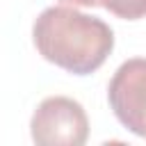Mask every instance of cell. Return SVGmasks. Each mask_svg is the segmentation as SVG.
I'll return each instance as SVG.
<instances>
[{"instance_id":"cell-1","label":"cell","mask_w":146,"mask_h":146,"mask_svg":"<svg viewBox=\"0 0 146 146\" xmlns=\"http://www.w3.org/2000/svg\"><path fill=\"white\" fill-rule=\"evenodd\" d=\"M32 41L46 62L73 75L98 71L114 50L112 27L71 5L43 9L32 25Z\"/></svg>"},{"instance_id":"cell-2","label":"cell","mask_w":146,"mask_h":146,"mask_svg":"<svg viewBox=\"0 0 146 146\" xmlns=\"http://www.w3.org/2000/svg\"><path fill=\"white\" fill-rule=\"evenodd\" d=\"M30 135L39 146H82L89 137V119L78 100L48 96L30 119Z\"/></svg>"},{"instance_id":"cell-3","label":"cell","mask_w":146,"mask_h":146,"mask_svg":"<svg viewBox=\"0 0 146 146\" xmlns=\"http://www.w3.org/2000/svg\"><path fill=\"white\" fill-rule=\"evenodd\" d=\"M107 100L119 123L146 139V57L125 59L114 71Z\"/></svg>"},{"instance_id":"cell-4","label":"cell","mask_w":146,"mask_h":146,"mask_svg":"<svg viewBox=\"0 0 146 146\" xmlns=\"http://www.w3.org/2000/svg\"><path fill=\"white\" fill-rule=\"evenodd\" d=\"M100 7L123 21H139L146 16V0H103Z\"/></svg>"},{"instance_id":"cell-5","label":"cell","mask_w":146,"mask_h":146,"mask_svg":"<svg viewBox=\"0 0 146 146\" xmlns=\"http://www.w3.org/2000/svg\"><path fill=\"white\" fill-rule=\"evenodd\" d=\"M62 5H71V7H98L103 5V0H59Z\"/></svg>"}]
</instances>
